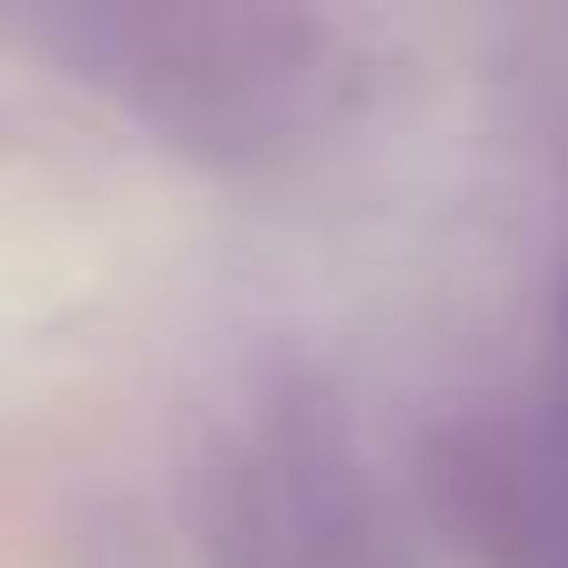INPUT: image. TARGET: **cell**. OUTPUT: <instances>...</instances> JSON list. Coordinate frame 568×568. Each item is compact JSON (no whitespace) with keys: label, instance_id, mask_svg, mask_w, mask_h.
<instances>
[{"label":"cell","instance_id":"1","mask_svg":"<svg viewBox=\"0 0 568 568\" xmlns=\"http://www.w3.org/2000/svg\"><path fill=\"white\" fill-rule=\"evenodd\" d=\"M75 51L92 59L84 75L134 92L151 118L193 125V134L234 142L267 134V125L302 118V84H310V26L293 18H75L68 26Z\"/></svg>","mask_w":568,"mask_h":568},{"label":"cell","instance_id":"2","mask_svg":"<svg viewBox=\"0 0 568 568\" xmlns=\"http://www.w3.org/2000/svg\"><path fill=\"white\" fill-rule=\"evenodd\" d=\"M560 359H568V302H560ZM544 477H551V510L568 518V368H560V444H551ZM560 544H568V535H560ZM560 544H551V551H560Z\"/></svg>","mask_w":568,"mask_h":568}]
</instances>
